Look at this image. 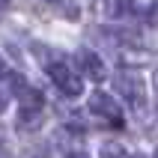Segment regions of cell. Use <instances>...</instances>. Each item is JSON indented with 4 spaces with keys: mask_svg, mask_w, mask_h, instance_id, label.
I'll use <instances>...</instances> for the list:
<instances>
[{
    "mask_svg": "<svg viewBox=\"0 0 158 158\" xmlns=\"http://www.w3.org/2000/svg\"><path fill=\"white\" fill-rule=\"evenodd\" d=\"M48 78L54 81V87L60 89L63 96H69V98H78L81 93H84V81H81V75L75 69H72L69 63H48Z\"/></svg>",
    "mask_w": 158,
    "mask_h": 158,
    "instance_id": "6da1fadb",
    "label": "cell"
},
{
    "mask_svg": "<svg viewBox=\"0 0 158 158\" xmlns=\"http://www.w3.org/2000/svg\"><path fill=\"white\" fill-rule=\"evenodd\" d=\"M116 89H119V96L131 105L134 114H146V89H143V78L137 72L116 75Z\"/></svg>",
    "mask_w": 158,
    "mask_h": 158,
    "instance_id": "7a4b0ae2",
    "label": "cell"
},
{
    "mask_svg": "<svg viewBox=\"0 0 158 158\" xmlns=\"http://www.w3.org/2000/svg\"><path fill=\"white\" fill-rule=\"evenodd\" d=\"M45 125V107H42V98L30 93V96L21 102L18 107V128L21 131H39Z\"/></svg>",
    "mask_w": 158,
    "mask_h": 158,
    "instance_id": "3957f363",
    "label": "cell"
},
{
    "mask_svg": "<svg viewBox=\"0 0 158 158\" xmlns=\"http://www.w3.org/2000/svg\"><path fill=\"white\" fill-rule=\"evenodd\" d=\"M89 114L110 123V125H116V128L123 125V107L116 105V98L107 96V93H93L89 96Z\"/></svg>",
    "mask_w": 158,
    "mask_h": 158,
    "instance_id": "277c9868",
    "label": "cell"
},
{
    "mask_svg": "<svg viewBox=\"0 0 158 158\" xmlns=\"http://www.w3.org/2000/svg\"><path fill=\"white\" fill-rule=\"evenodd\" d=\"M78 66H81V72H84L87 78H93V81H105L107 78L105 60H102L93 48H81V51H78Z\"/></svg>",
    "mask_w": 158,
    "mask_h": 158,
    "instance_id": "5b68a950",
    "label": "cell"
},
{
    "mask_svg": "<svg viewBox=\"0 0 158 158\" xmlns=\"http://www.w3.org/2000/svg\"><path fill=\"white\" fill-rule=\"evenodd\" d=\"M105 15L107 18H123V15H128V0H105Z\"/></svg>",
    "mask_w": 158,
    "mask_h": 158,
    "instance_id": "8992f818",
    "label": "cell"
},
{
    "mask_svg": "<svg viewBox=\"0 0 158 158\" xmlns=\"http://www.w3.org/2000/svg\"><path fill=\"white\" fill-rule=\"evenodd\" d=\"M102 158H128V149L116 140H107V143H102Z\"/></svg>",
    "mask_w": 158,
    "mask_h": 158,
    "instance_id": "52a82bcc",
    "label": "cell"
},
{
    "mask_svg": "<svg viewBox=\"0 0 158 158\" xmlns=\"http://www.w3.org/2000/svg\"><path fill=\"white\" fill-rule=\"evenodd\" d=\"M149 24H152V27H158V3L152 6V12H149Z\"/></svg>",
    "mask_w": 158,
    "mask_h": 158,
    "instance_id": "ba28073f",
    "label": "cell"
},
{
    "mask_svg": "<svg viewBox=\"0 0 158 158\" xmlns=\"http://www.w3.org/2000/svg\"><path fill=\"white\" fill-rule=\"evenodd\" d=\"M6 105H9V96H6V93H3V89H0V114L6 110Z\"/></svg>",
    "mask_w": 158,
    "mask_h": 158,
    "instance_id": "9c48e42d",
    "label": "cell"
},
{
    "mask_svg": "<svg viewBox=\"0 0 158 158\" xmlns=\"http://www.w3.org/2000/svg\"><path fill=\"white\" fill-rule=\"evenodd\" d=\"M66 158H89V155H87V152H81V149H75V152H69Z\"/></svg>",
    "mask_w": 158,
    "mask_h": 158,
    "instance_id": "30bf717a",
    "label": "cell"
},
{
    "mask_svg": "<svg viewBox=\"0 0 158 158\" xmlns=\"http://www.w3.org/2000/svg\"><path fill=\"white\" fill-rule=\"evenodd\" d=\"M152 87H155V98H158V69L152 72Z\"/></svg>",
    "mask_w": 158,
    "mask_h": 158,
    "instance_id": "8fae6325",
    "label": "cell"
},
{
    "mask_svg": "<svg viewBox=\"0 0 158 158\" xmlns=\"http://www.w3.org/2000/svg\"><path fill=\"white\" fill-rule=\"evenodd\" d=\"M27 158H48V152H30Z\"/></svg>",
    "mask_w": 158,
    "mask_h": 158,
    "instance_id": "7c38bea8",
    "label": "cell"
},
{
    "mask_svg": "<svg viewBox=\"0 0 158 158\" xmlns=\"http://www.w3.org/2000/svg\"><path fill=\"white\" fill-rule=\"evenodd\" d=\"M9 6V0H0V9H6Z\"/></svg>",
    "mask_w": 158,
    "mask_h": 158,
    "instance_id": "4fadbf2b",
    "label": "cell"
},
{
    "mask_svg": "<svg viewBox=\"0 0 158 158\" xmlns=\"http://www.w3.org/2000/svg\"><path fill=\"white\" fill-rule=\"evenodd\" d=\"M3 137H6V131H3V128H0V143H3Z\"/></svg>",
    "mask_w": 158,
    "mask_h": 158,
    "instance_id": "5bb4252c",
    "label": "cell"
},
{
    "mask_svg": "<svg viewBox=\"0 0 158 158\" xmlns=\"http://www.w3.org/2000/svg\"><path fill=\"white\" fill-rule=\"evenodd\" d=\"M0 158H12V155H6V152H0Z\"/></svg>",
    "mask_w": 158,
    "mask_h": 158,
    "instance_id": "9a60e30c",
    "label": "cell"
},
{
    "mask_svg": "<svg viewBox=\"0 0 158 158\" xmlns=\"http://www.w3.org/2000/svg\"><path fill=\"white\" fill-rule=\"evenodd\" d=\"M155 158H158V152H155Z\"/></svg>",
    "mask_w": 158,
    "mask_h": 158,
    "instance_id": "2e32d148",
    "label": "cell"
}]
</instances>
